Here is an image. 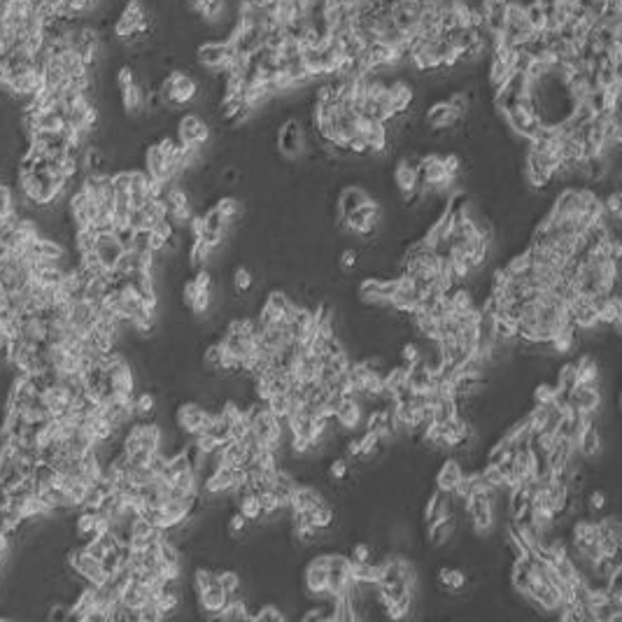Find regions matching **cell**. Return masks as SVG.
<instances>
[{"label": "cell", "instance_id": "6da1fadb", "mask_svg": "<svg viewBox=\"0 0 622 622\" xmlns=\"http://www.w3.org/2000/svg\"><path fill=\"white\" fill-rule=\"evenodd\" d=\"M149 29H152V19L142 0H126L121 7L117 21L112 26L114 38H119L126 44H138L149 38Z\"/></svg>", "mask_w": 622, "mask_h": 622}, {"label": "cell", "instance_id": "7a4b0ae2", "mask_svg": "<svg viewBox=\"0 0 622 622\" xmlns=\"http://www.w3.org/2000/svg\"><path fill=\"white\" fill-rule=\"evenodd\" d=\"M161 94V101L168 110L189 108L191 103L199 101L201 96V82L186 70H173L164 77V82L156 86Z\"/></svg>", "mask_w": 622, "mask_h": 622}, {"label": "cell", "instance_id": "3957f363", "mask_svg": "<svg viewBox=\"0 0 622 622\" xmlns=\"http://www.w3.org/2000/svg\"><path fill=\"white\" fill-rule=\"evenodd\" d=\"M75 392L70 389L66 382L54 380V378H47L40 382V392H38V401L42 403V408L47 411L49 417H59L68 413L73 408L75 401Z\"/></svg>", "mask_w": 622, "mask_h": 622}, {"label": "cell", "instance_id": "277c9868", "mask_svg": "<svg viewBox=\"0 0 622 622\" xmlns=\"http://www.w3.org/2000/svg\"><path fill=\"white\" fill-rule=\"evenodd\" d=\"M68 566L73 568L75 576H79L89 585H103L110 578L108 568L103 566V559L86 553L82 546H77L68 553Z\"/></svg>", "mask_w": 622, "mask_h": 622}, {"label": "cell", "instance_id": "5b68a950", "mask_svg": "<svg viewBox=\"0 0 622 622\" xmlns=\"http://www.w3.org/2000/svg\"><path fill=\"white\" fill-rule=\"evenodd\" d=\"M308 133L301 119L289 117L278 131V149L287 159H301L308 152Z\"/></svg>", "mask_w": 622, "mask_h": 622}, {"label": "cell", "instance_id": "8992f818", "mask_svg": "<svg viewBox=\"0 0 622 622\" xmlns=\"http://www.w3.org/2000/svg\"><path fill=\"white\" fill-rule=\"evenodd\" d=\"M177 140H180L182 145L206 147L212 140V129L199 112H186L180 117V121H177Z\"/></svg>", "mask_w": 622, "mask_h": 622}, {"label": "cell", "instance_id": "52a82bcc", "mask_svg": "<svg viewBox=\"0 0 622 622\" xmlns=\"http://www.w3.org/2000/svg\"><path fill=\"white\" fill-rule=\"evenodd\" d=\"M234 44H231L226 38L224 40H208L199 44L196 49V64L212 70V73H221L226 68V64L234 56Z\"/></svg>", "mask_w": 622, "mask_h": 622}, {"label": "cell", "instance_id": "ba28073f", "mask_svg": "<svg viewBox=\"0 0 622 622\" xmlns=\"http://www.w3.org/2000/svg\"><path fill=\"white\" fill-rule=\"evenodd\" d=\"M208 417V408L201 401H184L175 408V424L182 431V436L191 438L203 431Z\"/></svg>", "mask_w": 622, "mask_h": 622}, {"label": "cell", "instance_id": "9c48e42d", "mask_svg": "<svg viewBox=\"0 0 622 622\" xmlns=\"http://www.w3.org/2000/svg\"><path fill=\"white\" fill-rule=\"evenodd\" d=\"M466 117H461V114L452 108V105L446 101H436L431 103L429 108H426L424 112V124L429 126L431 131L436 133H446V131H452L455 126H459L461 121H464Z\"/></svg>", "mask_w": 622, "mask_h": 622}, {"label": "cell", "instance_id": "30bf717a", "mask_svg": "<svg viewBox=\"0 0 622 622\" xmlns=\"http://www.w3.org/2000/svg\"><path fill=\"white\" fill-rule=\"evenodd\" d=\"M387 103L392 108L394 114H408V110L413 108L415 103V89L411 82L396 77V79H387Z\"/></svg>", "mask_w": 622, "mask_h": 622}, {"label": "cell", "instance_id": "8fae6325", "mask_svg": "<svg viewBox=\"0 0 622 622\" xmlns=\"http://www.w3.org/2000/svg\"><path fill=\"white\" fill-rule=\"evenodd\" d=\"M126 247L121 245L114 231H103V234H96V243H94V252L99 256V261L103 264V269L112 271L117 259L124 254Z\"/></svg>", "mask_w": 622, "mask_h": 622}, {"label": "cell", "instance_id": "7c38bea8", "mask_svg": "<svg viewBox=\"0 0 622 622\" xmlns=\"http://www.w3.org/2000/svg\"><path fill=\"white\" fill-rule=\"evenodd\" d=\"M568 403L581 413H597L601 408V387L576 382L568 392Z\"/></svg>", "mask_w": 622, "mask_h": 622}, {"label": "cell", "instance_id": "4fadbf2b", "mask_svg": "<svg viewBox=\"0 0 622 622\" xmlns=\"http://www.w3.org/2000/svg\"><path fill=\"white\" fill-rule=\"evenodd\" d=\"M363 415H366V411H363V406L357 401V398L343 396V401L338 406V411H336L333 420L343 431H357L359 426H363Z\"/></svg>", "mask_w": 622, "mask_h": 622}, {"label": "cell", "instance_id": "5bb4252c", "mask_svg": "<svg viewBox=\"0 0 622 622\" xmlns=\"http://www.w3.org/2000/svg\"><path fill=\"white\" fill-rule=\"evenodd\" d=\"M328 499L310 483H299L289 496V513L291 511H315L317 506L326 503Z\"/></svg>", "mask_w": 622, "mask_h": 622}, {"label": "cell", "instance_id": "9a60e30c", "mask_svg": "<svg viewBox=\"0 0 622 622\" xmlns=\"http://www.w3.org/2000/svg\"><path fill=\"white\" fill-rule=\"evenodd\" d=\"M19 336L24 341L35 343V345H44L49 338V326H47V315H38V313H26L19 322Z\"/></svg>", "mask_w": 622, "mask_h": 622}, {"label": "cell", "instance_id": "2e32d148", "mask_svg": "<svg viewBox=\"0 0 622 622\" xmlns=\"http://www.w3.org/2000/svg\"><path fill=\"white\" fill-rule=\"evenodd\" d=\"M149 177H154L159 182H171L173 175H171V168H168V159L166 154L159 149L156 142H152L147 149H145V168H142Z\"/></svg>", "mask_w": 622, "mask_h": 622}, {"label": "cell", "instance_id": "e0dca14e", "mask_svg": "<svg viewBox=\"0 0 622 622\" xmlns=\"http://www.w3.org/2000/svg\"><path fill=\"white\" fill-rule=\"evenodd\" d=\"M464 464H461V459H457V457H450V459H446L441 464V468H438V473H436V490H441V492H452L457 487V483L461 481V478H464Z\"/></svg>", "mask_w": 622, "mask_h": 622}, {"label": "cell", "instance_id": "ac0fdd59", "mask_svg": "<svg viewBox=\"0 0 622 622\" xmlns=\"http://www.w3.org/2000/svg\"><path fill=\"white\" fill-rule=\"evenodd\" d=\"M196 601H199V608L203 611V616L210 618V620H217L219 613L224 611V606L229 603L226 592L221 590L217 583L212 585V588H208L206 592L196 594Z\"/></svg>", "mask_w": 622, "mask_h": 622}, {"label": "cell", "instance_id": "d6986e66", "mask_svg": "<svg viewBox=\"0 0 622 622\" xmlns=\"http://www.w3.org/2000/svg\"><path fill=\"white\" fill-rule=\"evenodd\" d=\"M326 578H328V568L308 562L306 573H304V585H306L308 597H313V599H336V597H328V594H326Z\"/></svg>", "mask_w": 622, "mask_h": 622}, {"label": "cell", "instance_id": "ffe728a7", "mask_svg": "<svg viewBox=\"0 0 622 622\" xmlns=\"http://www.w3.org/2000/svg\"><path fill=\"white\" fill-rule=\"evenodd\" d=\"M145 91L147 89L142 86L138 79L131 82L129 86L119 89V99H121V108L129 117H138V114L145 112Z\"/></svg>", "mask_w": 622, "mask_h": 622}, {"label": "cell", "instance_id": "44dd1931", "mask_svg": "<svg viewBox=\"0 0 622 622\" xmlns=\"http://www.w3.org/2000/svg\"><path fill=\"white\" fill-rule=\"evenodd\" d=\"M511 73H513L511 66L506 64L499 54H494V51L487 54V84H490L492 94H496L499 89H503V84L508 82Z\"/></svg>", "mask_w": 622, "mask_h": 622}, {"label": "cell", "instance_id": "7402d4cb", "mask_svg": "<svg viewBox=\"0 0 622 622\" xmlns=\"http://www.w3.org/2000/svg\"><path fill=\"white\" fill-rule=\"evenodd\" d=\"M455 531H457V515H450V518L441 520L436 524H429V527H426V538H429L431 548H443L455 538Z\"/></svg>", "mask_w": 622, "mask_h": 622}, {"label": "cell", "instance_id": "603a6c76", "mask_svg": "<svg viewBox=\"0 0 622 622\" xmlns=\"http://www.w3.org/2000/svg\"><path fill=\"white\" fill-rule=\"evenodd\" d=\"M576 366V378L578 382H585V385H594V387H601V371H599V363L594 359V354L590 352H583L578 354V359L573 361Z\"/></svg>", "mask_w": 622, "mask_h": 622}, {"label": "cell", "instance_id": "cb8c5ba5", "mask_svg": "<svg viewBox=\"0 0 622 622\" xmlns=\"http://www.w3.org/2000/svg\"><path fill=\"white\" fill-rule=\"evenodd\" d=\"M371 199H373L371 194L359 184L345 186V189L341 191V199H338V215H348V212L357 210L359 206H363V203H368Z\"/></svg>", "mask_w": 622, "mask_h": 622}, {"label": "cell", "instance_id": "d4e9b609", "mask_svg": "<svg viewBox=\"0 0 622 622\" xmlns=\"http://www.w3.org/2000/svg\"><path fill=\"white\" fill-rule=\"evenodd\" d=\"M436 581H438V585L443 590H448V592H452V594H457V592H464L466 590V585H468V576L461 571V568H455V566H443V568H438V573H436Z\"/></svg>", "mask_w": 622, "mask_h": 622}, {"label": "cell", "instance_id": "484cf974", "mask_svg": "<svg viewBox=\"0 0 622 622\" xmlns=\"http://www.w3.org/2000/svg\"><path fill=\"white\" fill-rule=\"evenodd\" d=\"M96 518H99V511H94V508H79L77 511V515H75V536L79 538V543H86V541L94 538Z\"/></svg>", "mask_w": 622, "mask_h": 622}, {"label": "cell", "instance_id": "4316f807", "mask_svg": "<svg viewBox=\"0 0 622 622\" xmlns=\"http://www.w3.org/2000/svg\"><path fill=\"white\" fill-rule=\"evenodd\" d=\"M238 511L245 515L247 522H259L264 518L259 494H256V492H245V494L238 496Z\"/></svg>", "mask_w": 622, "mask_h": 622}, {"label": "cell", "instance_id": "83f0119b", "mask_svg": "<svg viewBox=\"0 0 622 622\" xmlns=\"http://www.w3.org/2000/svg\"><path fill=\"white\" fill-rule=\"evenodd\" d=\"M215 210L229 221L231 226H236L238 221L243 219V203L238 201L236 196H221V199H217Z\"/></svg>", "mask_w": 622, "mask_h": 622}, {"label": "cell", "instance_id": "f1b7e54d", "mask_svg": "<svg viewBox=\"0 0 622 622\" xmlns=\"http://www.w3.org/2000/svg\"><path fill=\"white\" fill-rule=\"evenodd\" d=\"M226 12H229V0H206V3L201 5L199 16L208 24H219L224 21Z\"/></svg>", "mask_w": 622, "mask_h": 622}, {"label": "cell", "instance_id": "f546056e", "mask_svg": "<svg viewBox=\"0 0 622 622\" xmlns=\"http://www.w3.org/2000/svg\"><path fill=\"white\" fill-rule=\"evenodd\" d=\"M156 411V396L152 392H140L133 396V415L136 420H149V415Z\"/></svg>", "mask_w": 622, "mask_h": 622}, {"label": "cell", "instance_id": "4dcf8cb0", "mask_svg": "<svg viewBox=\"0 0 622 622\" xmlns=\"http://www.w3.org/2000/svg\"><path fill=\"white\" fill-rule=\"evenodd\" d=\"M231 282H234L236 296L250 294V291L254 289V273H252V269H247V266H238V269L234 271V278H231Z\"/></svg>", "mask_w": 622, "mask_h": 622}, {"label": "cell", "instance_id": "1f68e13d", "mask_svg": "<svg viewBox=\"0 0 622 622\" xmlns=\"http://www.w3.org/2000/svg\"><path fill=\"white\" fill-rule=\"evenodd\" d=\"M252 611L247 606V599H238V601H229L224 611L219 613L217 620H224V622H236V620H250Z\"/></svg>", "mask_w": 622, "mask_h": 622}, {"label": "cell", "instance_id": "d6a6232c", "mask_svg": "<svg viewBox=\"0 0 622 622\" xmlns=\"http://www.w3.org/2000/svg\"><path fill=\"white\" fill-rule=\"evenodd\" d=\"M217 583V571L215 568H208V566H199L194 568L191 573V585H194V592L201 594L206 592L208 588H212V585Z\"/></svg>", "mask_w": 622, "mask_h": 622}, {"label": "cell", "instance_id": "836d02e7", "mask_svg": "<svg viewBox=\"0 0 622 622\" xmlns=\"http://www.w3.org/2000/svg\"><path fill=\"white\" fill-rule=\"evenodd\" d=\"M210 261V247L201 241V238H196V241H189V266L194 271L203 269V266H208Z\"/></svg>", "mask_w": 622, "mask_h": 622}, {"label": "cell", "instance_id": "e575fe53", "mask_svg": "<svg viewBox=\"0 0 622 622\" xmlns=\"http://www.w3.org/2000/svg\"><path fill=\"white\" fill-rule=\"evenodd\" d=\"M221 357H224V345H221V341L210 343L206 352H203V366H206L208 373H219Z\"/></svg>", "mask_w": 622, "mask_h": 622}, {"label": "cell", "instance_id": "d590c367", "mask_svg": "<svg viewBox=\"0 0 622 622\" xmlns=\"http://www.w3.org/2000/svg\"><path fill=\"white\" fill-rule=\"evenodd\" d=\"M250 620H254V622H266V620L282 622V620H287V613H282L275 603H259V608L252 613Z\"/></svg>", "mask_w": 622, "mask_h": 622}, {"label": "cell", "instance_id": "8d00e7d4", "mask_svg": "<svg viewBox=\"0 0 622 622\" xmlns=\"http://www.w3.org/2000/svg\"><path fill=\"white\" fill-rule=\"evenodd\" d=\"M264 304H269L271 308H275V310H278V313H282L284 317H287L289 308H291V304H294V301H291V296L287 294V291H282V289H271L269 294H266V301H264Z\"/></svg>", "mask_w": 622, "mask_h": 622}, {"label": "cell", "instance_id": "74e56055", "mask_svg": "<svg viewBox=\"0 0 622 622\" xmlns=\"http://www.w3.org/2000/svg\"><path fill=\"white\" fill-rule=\"evenodd\" d=\"M603 210H606V215L613 221H620V217H622V194H620L618 186H613L611 194L603 196Z\"/></svg>", "mask_w": 622, "mask_h": 622}, {"label": "cell", "instance_id": "f35d334b", "mask_svg": "<svg viewBox=\"0 0 622 622\" xmlns=\"http://www.w3.org/2000/svg\"><path fill=\"white\" fill-rule=\"evenodd\" d=\"M217 585L221 590H224L226 594L229 592H234V590H238L243 585V581H241V573L238 571H234V568H221V571H217Z\"/></svg>", "mask_w": 622, "mask_h": 622}, {"label": "cell", "instance_id": "ab89813d", "mask_svg": "<svg viewBox=\"0 0 622 622\" xmlns=\"http://www.w3.org/2000/svg\"><path fill=\"white\" fill-rule=\"evenodd\" d=\"M333 520H336V513H333L331 506H328V501L322 503V506H317V508L313 511V524L317 529L326 531L333 524Z\"/></svg>", "mask_w": 622, "mask_h": 622}, {"label": "cell", "instance_id": "60d3db41", "mask_svg": "<svg viewBox=\"0 0 622 622\" xmlns=\"http://www.w3.org/2000/svg\"><path fill=\"white\" fill-rule=\"evenodd\" d=\"M266 408H269V411L273 413V415H278V417H284L289 413V398H287V392H273L269 398H266Z\"/></svg>", "mask_w": 622, "mask_h": 622}, {"label": "cell", "instance_id": "b9f144b4", "mask_svg": "<svg viewBox=\"0 0 622 622\" xmlns=\"http://www.w3.org/2000/svg\"><path fill=\"white\" fill-rule=\"evenodd\" d=\"M576 382H578V378H576V366L573 361H566L562 363V366L557 368V378H555V385L557 387H564V389H571Z\"/></svg>", "mask_w": 622, "mask_h": 622}, {"label": "cell", "instance_id": "7bdbcfd3", "mask_svg": "<svg viewBox=\"0 0 622 622\" xmlns=\"http://www.w3.org/2000/svg\"><path fill=\"white\" fill-rule=\"evenodd\" d=\"M524 10H527V21L531 26V31H543V24H546L543 7L531 0V3H524Z\"/></svg>", "mask_w": 622, "mask_h": 622}, {"label": "cell", "instance_id": "ee69618b", "mask_svg": "<svg viewBox=\"0 0 622 622\" xmlns=\"http://www.w3.org/2000/svg\"><path fill=\"white\" fill-rule=\"evenodd\" d=\"M422 357V348L413 341L403 343L401 348H398V361L403 363V366H413V363Z\"/></svg>", "mask_w": 622, "mask_h": 622}, {"label": "cell", "instance_id": "f6af8a7d", "mask_svg": "<svg viewBox=\"0 0 622 622\" xmlns=\"http://www.w3.org/2000/svg\"><path fill=\"white\" fill-rule=\"evenodd\" d=\"M555 389H557L555 382L543 380V382H538V385L534 387V392H531V398H534V403H553Z\"/></svg>", "mask_w": 622, "mask_h": 622}, {"label": "cell", "instance_id": "bcb514c9", "mask_svg": "<svg viewBox=\"0 0 622 622\" xmlns=\"http://www.w3.org/2000/svg\"><path fill=\"white\" fill-rule=\"evenodd\" d=\"M226 529H229V536H234V538L245 536V531H247V520H245V515H243L241 511H236V513L226 520Z\"/></svg>", "mask_w": 622, "mask_h": 622}, {"label": "cell", "instance_id": "7dc6e473", "mask_svg": "<svg viewBox=\"0 0 622 622\" xmlns=\"http://www.w3.org/2000/svg\"><path fill=\"white\" fill-rule=\"evenodd\" d=\"M328 476H331V481H345V478L350 476V461L345 457H336L331 464H328Z\"/></svg>", "mask_w": 622, "mask_h": 622}, {"label": "cell", "instance_id": "c3c4849f", "mask_svg": "<svg viewBox=\"0 0 622 622\" xmlns=\"http://www.w3.org/2000/svg\"><path fill=\"white\" fill-rule=\"evenodd\" d=\"M138 620L140 622H159V620H166L164 613L159 611V606L154 603V599H149L145 606L138 608Z\"/></svg>", "mask_w": 622, "mask_h": 622}, {"label": "cell", "instance_id": "681fc988", "mask_svg": "<svg viewBox=\"0 0 622 622\" xmlns=\"http://www.w3.org/2000/svg\"><path fill=\"white\" fill-rule=\"evenodd\" d=\"M585 503H588V508L592 511V513H603V508H606V503H608V496H606V492L603 490H592L590 494H588V499H585Z\"/></svg>", "mask_w": 622, "mask_h": 622}, {"label": "cell", "instance_id": "f907efd6", "mask_svg": "<svg viewBox=\"0 0 622 622\" xmlns=\"http://www.w3.org/2000/svg\"><path fill=\"white\" fill-rule=\"evenodd\" d=\"M338 264H341L343 271L352 273L354 269H357V264H359V252L354 250V247H345V250L341 252V256H338Z\"/></svg>", "mask_w": 622, "mask_h": 622}, {"label": "cell", "instance_id": "816d5d0a", "mask_svg": "<svg viewBox=\"0 0 622 622\" xmlns=\"http://www.w3.org/2000/svg\"><path fill=\"white\" fill-rule=\"evenodd\" d=\"M441 161H443V168H446L448 175L459 177V173H461V159H459V154H455V152L441 154Z\"/></svg>", "mask_w": 622, "mask_h": 622}, {"label": "cell", "instance_id": "f5cc1de1", "mask_svg": "<svg viewBox=\"0 0 622 622\" xmlns=\"http://www.w3.org/2000/svg\"><path fill=\"white\" fill-rule=\"evenodd\" d=\"M348 557H350V562H371L373 550H371L368 543H354Z\"/></svg>", "mask_w": 622, "mask_h": 622}, {"label": "cell", "instance_id": "db71d44e", "mask_svg": "<svg viewBox=\"0 0 622 622\" xmlns=\"http://www.w3.org/2000/svg\"><path fill=\"white\" fill-rule=\"evenodd\" d=\"M10 210H16V199L10 186L0 184V212H10Z\"/></svg>", "mask_w": 622, "mask_h": 622}, {"label": "cell", "instance_id": "11a10c76", "mask_svg": "<svg viewBox=\"0 0 622 622\" xmlns=\"http://www.w3.org/2000/svg\"><path fill=\"white\" fill-rule=\"evenodd\" d=\"M221 182L224 184H236L238 182V168H224V171H221Z\"/></svg>", "mask_w": 622, "mask_h": 622}, {"label": "cell", "instance_id": "9f6ffc18", "mask_svg": "<svg viewBox=\"0 0 622 622\" xmlns=\"http://www.w3.org/2000/svg\"><path fill=\"white\" fill-rule=\"evenodd\" d=\"M184 3H186V10H189V12H194V14H199L201 5L206 3V0H184Z\"/></svg>", "mask_w": 622, "mask_h": 622}, {"label": "cell", "instance_id": "6f0895ef", "mask_svg": "<svg viewBox=\"0 0 622 622\" xmlns=\"http://www.w3.org/2000/svg\"><path fill=\"white\" fill-rule=\"evenodd\" d=\"M541 7H548V5H557V0H534Z\"/></svg>", "mask_w": 622, "mask_h": 622}]
</instances>
